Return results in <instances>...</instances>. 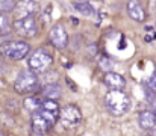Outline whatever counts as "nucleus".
Wrapping results in <instances>:
<instances>
[{
  "label": "nucleus",
  "mask_w": 156,
  "mask_h": 136,
  "mask_svg": "<svg viewBox=\"0 0 156 136\" xmlns=\"http://www.w3.org/2000/svg\"><path fill=\"white\" fill-rule=\"evenodd\" d=\"M59 106L52 98H46L38 110L32 113V133L44 135L59 121Z\"/></svg>",
  "instance_id": "nucleus-1"
},
{
  "label": "nucleus",
  "mask_w": 156,
  "mask_h": 136,
  "mask_svg": "<svg viewBox=\"0 0 156 136\" xmlns=\"http://www.w3.org/2000/svg\"><path fill=\"white\" fill-rule=\"evenodd\" d=\"M105 106L112 117H123L130 107V98L123 89H109L105 95Z\"/></svg>",
  "instance_id": "nucleus-2"
},
{
  "label": "nucleus",
  "mask_w": 156,
  "mask_h": 136,
  "mask_svg": "<svg viewBox=\"0 0 156 136\" xmlns=\"http://www.w3.org/2000/svg\"><path fill=\"white\" fill-rule=\"evenodd\" d=\"M14 89L15 92L23 94V95L35 94L40 89V79H38L37 73L32 70H23L14 82Z\"/></svg>",
  "instance_id": "nucleus-3"
},
{
  "label": "nucleus",
  "mask_w": 156,
  "mask_h": 136,
  "mask_svg": "<svg viewBox=\"0 0 156 136\" xmlns=\"http://www.w3.org/2000/svg\"><path fill=\"white\" fill-rule=\"evenodd\" d=\"M82 121V112L74 104H67L59 110V123L65 130L76 129Z\"/></svg>",
  "instance_id": "nucleus-4"
},
{
  "label": "nucleus",
  "mask_w": 156,
  "mask_h": 136,
  "mask_svg": "<svg viewBox=\"0 0 156 136\" xmlns=\"http://www.w3.org/2000/svg\"><path fill=\"white\" fill-rule=\"evenodd\" d=\"M0 51L11 61H21L30 53V45L24 41H11L2 45Z\"/></svg>",
  "instance_id": "nucleus-5"
},
{
  "label": "nucleus",
  "mask_w": 156,
  "mask_h": 136,
  "mask_svg": "<svg viewBox=\"0 0 156 136\" xmlns=\"http://www.w3.org/2000/svg\"><path fill=\"white\" fill-rule=\"evenodd\" d=\"M53 64V58L50 53H47L46 50L40 48L37 51L32 53V56L29 58V68L32 71L38 73H46Z\"/></svg>",
  "instance_id": "nucleus-6"
},
{
  "label": "nucleus",
  "mask_w": 156,
  "mask_h": 136,
  "mask_svg": "<svg viewBox=\"0 0 156 136\" xmlns=\"http://www.w3.org/2000/svg\"><path fill=\"white\" fill-rule=\"evenodd\" d=\"M14 27H15L17 33L24 38H34L38 32V24H37V20L34 18V15H26V17L17 18L14 21Z\"/></svg>",
  "instance_id": "nucleus-7"
},
{
  "label": "nucleus",
  "mask_w": 156,
  "mask_h": 136,
  "mask_svg": "<svg viewBox=\"0 0 156 136\" xmlns=\"http://www.w3.org/2000/svg\"><path fill=\"white\" fill-rule=\"evenodd\" d=\"M49 40L52 43L53 47H56L58 50H62L68 45V35H67V30L65 27L59 23V24H55L50 32H49Z\"/></svg>",
  "instance_id": "nucleus-8"
},
{
  "label": "nucleus",
  "mask_w": 156,
  "mask_h": 136,
  "mask_svg": "<svg viewBox=\"0 0 156 136\" xmlns=\"http://www.w3.org/2000/svg\"><path fill=\"white\" fill-rule=\"evenodd\" d=\"M138 123H140V127H141L144 132H150V133L156 132V115H155V112H152V110H143V112L140 113Z\"/></svg>",
  "instance_id": "nucleus-9"
},
{
  "label": "nucleus",
  "mask_w": 156,
  "mask_h": 136,
  "mask_svg": "<svg viewBox=\"0 0 156 136\" xmlns=\"http://www.w3.org/2000/svg\"><path fill=\"white\" fill-rule=\"evenodd\" d=\"M103 82L109 89H123L126 86V79L114 71H106V74L103 76Z\"/></svg>",
  "instance_id": "nucleus-10"
},
{
  "label": "nucleus",
  "mask_w": 156,
  "mask_h": 136,
  "mask_svg": "<svg viewBox=\"0 0 156 136\" xmlns=\"http://www.w3.org/2000/svg\"><path fill=\"white\" fill-rule=\"evenodd\" d=\"M127 14L136 23H143L146 20V11H144L143 5L140 3V0H129V3H127Z\"/></svg>",
  "instance_id": "nucleus-11"
},
{
  "label": "nucleus",
  "mask_w": 156,
  "mask_h": 136,
  "mask_svg": "<svg viewBox=\"0 0 156 136\" xmlns=\"http://www.w3.org/2000/svg\"><path fill=\"white\" fill-rule=\"evenodd\" d=\"M15 8H17V12H18L20 17H26V15H34V14L37 12L38 5H37L35 0H23V2H20V5L15 6Z\"/></svg>",
  "instance_id": "nucleus-12"
},
{
  "label": "nucleus",
  "mask_w": 156,
  "mask_h": 136,
  "mask_svg": "<svg viewBox=\"0 0 156 136\" xmlns=\"http://www.w3.org/2000/svg\"><path fill=\"white\" fill-rule=\"evenodd\" d=\"M41 94H43L44 98L58 100V98L62 95V88H61V85H58V83H47V85L43 88Z\"/></svg>",
  "instance_id": "nucleus-13"
},
{
  "label": "nucleus",
  "mask_w": 156,
  "mask_h": 136,
  "mask_svg": "<svg viewBox=\"0 0 156 136\" xmlns=\"http://www.w3.org/2000/svg\"><path fill=\"white\" fill-rule=\"evenodd\" d=\"M41 104H43V100L38 97V95H29L24 101H23V106H24V109L27 110V112H30V113H34L35 110H38L40 107H41Z\"/></svg>",
  "instance_id": "nucleus-14"
},
{
  "label": "nucleus",
  "mask_w": 156,
  "mask_h": 136,
  "mask_svg": "<svg viewBox=\"0 0 156 136\" xmlns=\"http://www.w3.org/2000/svg\"><path fill=\"white\" fill-rule=\"evenodd\" d=\"M74 9L79 11L82 15H87V17H91V15L96 14V9L88 2H76L74 3Z\"/></svg>",
  "instance_id": "nucleus-15"
},
{
  "label": "nucleus",
  "mask_w": 156,
  "mask_h": 136,
  "mask_svg": "<svg viewBox=\"0 0 156 136\" xmlns=\"http://www.w3.org/2000/svg\"><path fill=\"white\" fill-rule=\"evenodd\" d=\"M17 6V0H0V12L2 14H8L12 12Z\"/></svg>",
  "instance_id": "nucleus-16"
},
{
  "label": "nucleus",
  "mask_w": 156,
  "mask_h": 136,
  "mask_svg": "<svg viewBox=\"0 0 156 136\" xmlns=\"http://www.w3.org/2000/svg\"><path fill=\"white\" fill-rule=\"evenodd\" d=\"M99 65H100V68H102V70H105V71H109V70H112V67H114V62H112L109 58L102 56V58L99 59Z\"/></svg>",
  "instance_id": "nucleus-17"
},
{
  "label": "nucleus",
  "mask_w": 156,
  "mask_h": 136,
  "mask_svg": "<svg viewBox=\"0 0 156 136\" xmlns=\"http://www.w3.org/2000/svg\"><path fill=\"white\" fill-rule=\"evenodd\" d=\"M147 86H149V89L156 92V68L155 71L152 73V76H150V79L147 80Z\"/></svg>",
  "instance_id": "nucleus-18"
},
{
  "label": "nucleus",
  "mask_w": 156,
  "mask_h": 136,
  "mask_svg": "<svg viewBox=\"0 0 156 136\" xmlns=\"http://www.w3.org/2000/svg\"><path fill=\"white\" fill-rule=\"evenodd\" d=\"M8 27V18L0 12V33H3V30Z\"/></svg>",
  "instance_id": "nucleus-19"
},
{
  "label": "nucleus",
  "mask_w": 156,
  "mask_h": 136,
  "mask_svg": "<svg viewBox=\"0 0 156 136\" xmlns=\"http://www.w3.org/2000/svg\"><path fill=\"white\" fill-rule=\"evenodd\" d=\"M146 30H150V35H146V43H150V41H153L156 38V32L153 30V27H146Z\"/></svg>",
  "instance_id": "nucleus-20"
},
{
  "label": "nucleus",
  "mask_w": 156,
  "mask_h": 136,
  "mask_svg": "<svg viewBox=\"0 0 156 136\" xmlns=\"http://www.w3.org/2000/svg\"><path fill=\"white\" fill-rule=\"evenodd\" d=\"M71 23H73L74 26H77V24H79V20H77V18H74V17H71Z\"/></svg>",
  "instance_id": "nucleus-21"
},
{
  "label": "nucleus",
  "mask_w": 156,
  "mask_h": 136,
  "mask_svg": "<svg viewBox=\"0 0 156 136\" xmlns=\"http://www.w3.org/2000/svg\"><path fill=\"white\" fill-rule=\"evenodd\" d=\"M153 112H155V115H156V107H155V110H153Z\"/></svg>",
  "instance_id": "nucleus-22"
},
{
  "label": "nucleus",
  "mask_w": 156,
  "mask_h": 136,
  "mask_svg": "<svg viewBox=\"0 0 156 136\" xmlns=\"http://www.w3.org/2000/svg\"><path fill=\"white\" fill-rule=\"evenodd\" d=\"M0 135H2V132H0Z\"/></svg>",
  "instance_id": "nucleus-23"
}]
</instances>
